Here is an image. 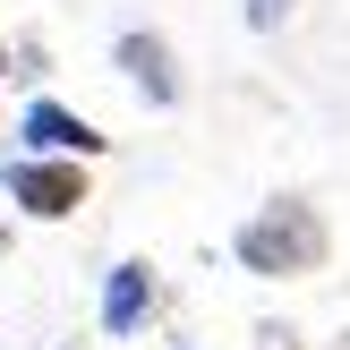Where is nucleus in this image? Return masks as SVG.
Masks as SVG:
<instances>
[{"label":"nucleus","instance_id":"6","mask_svg":"<svg viewBox=\"0 0 350 350\" xmlns=\"http://www.w3.org/2000/svg\"><path fill=\"white\" fill-rule=\"evenodd\" d=\"M291 9H299V0H248V26H256V34H273Z\"/></svg>","mask_w":350,"mask_h":350},{"label":"nucleus","instance_id":"7","mask_svg":"<svg viewBox=\"0 0 350 350\" xmlns=\"http://www.w3.org/2000/svg\"><path fill=\"white\" fill-rule=\"evenodd\" d=\"M0 77H9V43H0Z\"/></svg>","mask_w":350,"mask_h":350},{"label":"nucleus","instance_id":"5","mask_svg":"<svg viewBox=\"0 0 350 350\" xmlns=\"http://www.w3.org/2000/svg\"><path fill=\"white\" fill-rule=\"evenodd\" d=\"M111 60H120V68L137 77V94H146L154 111H171V103H180V68H171V43H163V34L129 26V34L111 43Z\"/></svg>","mask_w":350,"mask_h":350},{"label":"nucleus","instance_id":"4","mask_svg":"<svg viewBox=\"0 0 350 350\" xmlns=\"http://www.w3.org/2000/svg\"><path fill=\"white\" fill-rule=\"evenodd\" d=\"M146 317H154V265L146 256H120L103 273V334L129 342V334H146Z\"/></svg>","mask_w":350,"mask_h":350},{"label":"nucleus","instance_id":"8","mask_svg":"<svg viewBox=\"0 0 350 350\" xmlns=\"http://www.w3.org/2000/svg\"><path fill=\"white\" fill-rule=\"evenodd\" d=\"M0 248H9V231H0Z\"/></svg>","mask_w":350,"mask_h":350},{"label":"nucleus","instance_id":"2","mask_svg":"<svg viewBox=\"0 0 350 350\" xmlns=\"http://www.w3.org/2000/svg\"><path fill=\"white\" fill-rule=\"evenodd\" d=\"M0 188H9V205H26L34 222H68L85 205V163H43V154H17V163H0Z\"/></svg>","mask_w":350,"mask_h":350},{"label":"nucleus","instance_id":"1","mask_svg":"<svg viewBox=\"0 0 350 350\" xmlns=\"http://www.w3.org/2000/svg\"><path fill=\"white\" fill-rule=\"evenodd\" d=\"M231 248H239V265L265 273V282L317 273V265H325V214H317V205H299V197H273V205H256V214L239 222Z\"/></svg>","mask_w":350,"mask_h":350},{"label":"nucleus","instance_id":"3","mask_svg":"<svg viewBox=\"0 0 350 350\" xmlns=\"http://www.w3.org/2000/svg\"><path fill=\"white\" fill-rule=\"evenodd\" d=\"M17 137H26V154H43V163H94V154L111 146L94 120H77L68 103H51V94H34V103H26Z\"/></svg>","mask_w":350,"mask_h":350}]
</instances>
